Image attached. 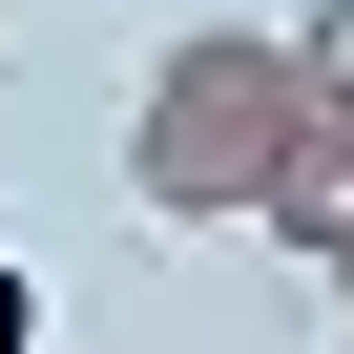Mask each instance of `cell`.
<instances>
[{
  "label": "cell",
  "mask_w": 354,
  "mask_h": 354,
  "mask_svg": "<svg viewBox=\"0 0 354 354\" xmlns=\"http://www.w3.org/2000/svg\"><path fill=\"white\" fill-rule=\"evenodd\" d=\"M0 354H42V292H21V250H0Z\"/></svg>",
  "instance_id": "cell-4"
},
{
  "label": "cell",
  "mask_w": 354,
  "mask_h": 354,
  "mask_svg": "<svg viewBox=\"0 0 354 354\" xmlns=\"http://www.w3.org/2000/svg\"><path fill=\"white\" fill-rule=\"evenodd\" d=\"M313 271H333V292H354V209H333V250H313Z\"/></svg>",
  "instance_id": "cell-5"
},
{
  "label": "cell",
  "mask_w": 354,
  "mask_h": 354,
  "mask_svg": "<svg viewBox=\"0 0 354 354\" xmlns=\"http://www.w3.org/2000/svg\"><path fill=\"white\" fill-rule=\"evenodd\" d=\"M292 84H313V104L354 125V0H313V21H292Z\"/></svg>",
  "instance_id": "cell-3"
},
{
  "label": "cell",
  "mask_w": 354,
  "mask_h": 354,
  "mask_svg": "<svg viewBox=\"0 0 354 354\" xmlns=\"http://www.w3.org/2000/svg\"><path fill=\"white\" fill-rule=\"evenodd\" d=\"M333 354H354V292H333Z\"/></svg>",
  "instance_id": "cell-6"
},
{
  "label": "cell",
  "mask_w": 354,
  "mask_h": 354,
  "mask_svg": "<svg viewBox=\"0 0 354 354\" xmlns=\"http://www.w3.org/2000/svg\"><path fill=\"white\" fill-rule=\"evenodd\" d=\"M292 21H188L146 63V104H125V188L167 209V230H250V188H271V146H292Z\"/></svg>",
  "instance_id": "cell-1"
},
{
  "label": "cell",
  "mask_w": 354,
  "mask_h": 354,
  "mask_svg": "<svg viewBox=\"0 0 354 354\" xmlns=\"http://www.w3.org/2000/svg\"><path fill=\"white\" fill-rule=\"evenodd\" d=\"M333 209H354V125H333V104H292V146H271V188H250V230H271V250L313 271V250H333Z\"/></svg>",
  "instance_id": "cell-2"
}]
</instances>
